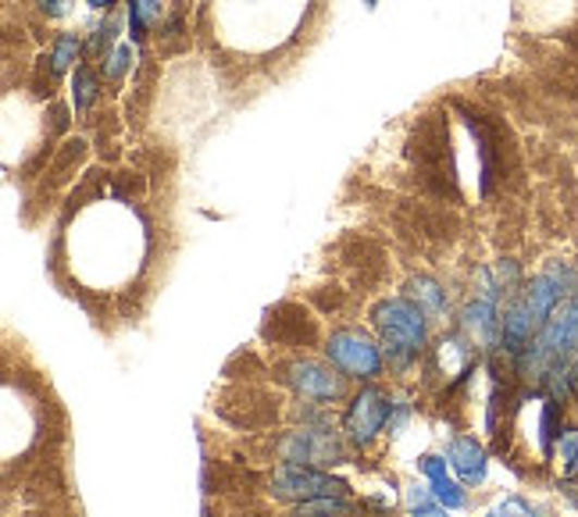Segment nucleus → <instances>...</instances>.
Returning <instances> with one entry per match:
<instances>
[{
    "label": "nucleus",
    "mask_w": 578,
    "mask_h": 517,
    "mask_svg": "<svg viewBox=\"0 0 578 517\" xmlns=\"http://www.w3.org/2000/svg\"><path fill=\"white\" fill-rule=\"evenodd\" d=\"M450 464H454V471L465 478L468 485H479L485 478V468H490V460H485V450L475 443L471 435H460L450 443Z\"/></svg>",
    "instance_id": "nucleus-8"
},
{
    "label": "nucleus",
    "mask_w": 578,
    "mask_h": 517,
    "mask_svg": "<svg viewBox=\"0 0 578 517\" xmlns=\"http://www.w3.org/2000/svg\"><path fill=\"white\" fill-rule=\"evenodd\" d=\"M571 385L578 390V357H575V365H571Z\"/></svg>",
    "instance_id": "nucleus-22"
},
{
    "label": "nucleus",
    "mask_w": 578,
    "mask_h": 517,
    "mask_svg": "<svg viewBox=\"0 0 578 517\" xmlns=\"http://www.w3.org/2000/svg\"><path fill=\"white\" fill-rule=\"evenodd\" d=\"M94 100H97V75L89 69H79V72H75V89H72L75 111H86Z\"/></svg>",
    "instance_id": "nucleus-11"
},
{
    "label": "nucleus",
    "mask_w": 578,
    "mask_h": 517,
    "mask_svg": "<svg viewBox=\"0 0 578 517\" xmlns=\"http://www.w3.org/2000/svg\"><path fill=\"white\" fill-rule=\"evenodd\" d=\"M485 517H546L539 507H532L525 496H507L504 503H496V507L485 514Z\"/></svg>",
    "instance_id": "nucleus-14"
},
{
    "label": "nucleus",
    "mask_w": 578,
    "mask_h": 517,
    "mask_svg": "<svg viewBox=\"0 0 578 517\" xmlns=\"http://www.w3.org/2000/svg\"><path fill=\"white\" fill-rule=\"evenodd\" d=\"M571 357H578V286L568 300L550 315L546 325L536 332V340L525 346L521 371L546 382V374L554 368L571 365Z\"/></svg>",
    "instance_id": "nucleus-2"
},
{
    "label": "nucleus",
    "mask_w": 578,
    "mask_h": 517,
    "mask_svg": "<svg viewBox=\"0 0 578 517\" xmlns=\"http://www.w3.org/2000/svg\"><path fill=\"white\" fill-rule=\"evenodd\" d=\"M415 286V296H418V304H426L432 315H440V310H446V296H443V290L435 286L432 279H415L410 282Z\"/></svg>",
    "instance_id": "nucleus-15"
},
{
    "label": "nucleus",
    "mask_w": 578,
    "mask_h": 517,
    "mask_svg": "<svg viewBox=\"0 0 578 517\" xmlns=\"http://www.w3.org/2000/svg\"><path fill=\"white\" fill-rule=\"evenodd\" d=\"M272 493L290 503H311V500H346V482L325 471H315L307 464H282L272 475Z\"/></svg>",
    "instance_id": "nucleus-4"
},
{
    "label": "nucleus",
    "mask_w": 578,
    "mask_h": 517,
    "mask_svg": "<svg viewBox=\"0 0 578 517\" xmlns=\"http://www.w3.org/2000/svg\"><path fill=\"white\" fill-rule=\"evenodd\" d=\"M561 460H564V468H568V475L578 468V429L561 432Z\"/></svg>",
    "instance_id": "nucleus-16"
},
{
    "label": "nucleus",
    "mask_w": 578,
    "mask_h": 517,
    "mask_svg": "<svg viewBox=\"0 0 578 517\" xmlns=\"http://www.w3.org/2000/svg\"><path fill=\"white\" fill-rule=\"evenodd\" d=\"M158 15H161V0H133V4H128V22H133L136 36L144 33Z\"/></svg>",
    "instance_id": "nucleus-13"
},
{
    "label": "nucleus",
    "mask_w": 578,
    "mask_h": 517,
    "mask_svg": "<svg viewBox=\"0 0 578 517\" xmlns=\"http://www.w3.org/2000/svg\"><path fill=\"white\" fill-rule=\"evenodd\" d=\"M407 507H410V517H446V507L432 496V489L426 493V489L415 485L407 493Z\"/></svg>",
    "instance_id": "nucleus-10"
},
{
    "label": "nucleus",
    "mask_w": 578,
    "mask_h": 517,
    "mask_svg": "<svg viewBox=\"0 0 578 517\" xmlns=\"http://www.w3.org/2000/svg\"><path fill=\"white\" fill-rule=\"evenodd\" d=\"M325 357L332 360V368L354 374V379H376V374H382V354L365 332H354V329L332 332Z\"/></svg>",
    "instance_id": "nucleus-5"
},
{
    "label": "nucleus",
    "mask_w": 578,
    "mask_h": 517,
    "mask_svg": "<svg viewBox=\"0 0 578 517\" xmlns=\"http://www.w3.org/2000/svg\"><path fill=\"white\" fill-rule=\"evenodd\" d=\"M554 421H557V404L550 399L543 407V424H539V443H543V454H550V443H554Z\"/></svg>",
    "instance_id": "nucleus-18"
},
{
    "label": "nucleus",
    "mask_w": 578,
    "mask_h": 517,
    "mask_svg": "<svg viewBox=\"0 0 578 517\" xmlns=\"http://www.w3.org/2000/svg\"><path fill=\"white\" fill-rule=\"evenodd\" d=\"M371 321H376L382 346L390 350L396 365H407V360L418 357V350L426 346L429 318H426V307H421L418 300H407V296L382 300L376 310H371Z\"/></svg>",
    "instance_id": "nucleus-3"
},
{
    "label": "nucleus",
    "mask_w": 578,
    "mask_h": 517,
    "mask_svg": "<svg viewBox=\"0 0 578 517\" xmlns=\"http://www.w3.org/2000/svg\"><path fill=\"white\" fill-rule=\"evenodd\" d=\"M421 471H426V478H429L432 496L440 500L446 510H460V507L468 503L465 489H460L454 478L446 475V460H440V457H421Z\"/></svg>",
    "instance_id": "nucleus-9"
},
{
    "label": "nucleus",
    "mask_w": 578,
    "mask_h": 517,
    "mask_svg": "<svg viewBox=\"0 0 578 517\" xmlns=\"http://www.w3.org/2000/svg\"><path fill=\"white\" fill-rule=\"evenodd\" d=\"M390 396H385L382 390H376V385H368V390H361L354 396V404L351 410H346V435H351V443L357 446H368L371 439H376L382 432V424L390 421Z\"/></svg>",
    "instance_id": "nucleus-6"
},
{
    "label": "nucleus",
    "mask_w": 578,
    "mask_h": 517,
    "mask_svg": "<svg viewBox=\"0 0 578 517\" xmlns=\"http://www.w3.org/2000/svg\"><path fill=\"white\" fill-rule=\"evenodd\" d=\"M64 4H69V0H40V8L47 11L50 19H58V15H64Z\"/></svg>",
    "instance_id": "nucleus-19"
},
{
    "label": "nucleus",
    "mask_w": 578,
    "mask_h": 517,
    "mask_svg": "<svg viewBox=\"0 0 578 517\" xmlns=\"http://www.w3.org/2000/svg\"><path fill=\"white\" fill-rule=\"evenodd\" d=\"M86 4H89V8H104V11H108V8H114V0H86Z\"/></svg>",
    "instance_id": "nucleus-21"
},
{
    "label": "nucleus",
    "mask_w": 578,
    "mask_h": 517,
    "mask_svg": "<svg viewBox=\"0 0 578 517\" xmlns=\"http://www.w3.org/2000/svg\"><path fill=\"white\" fill-rule=\"evenodd\" d=\"M75 54H79V36L64 33L58 40V47H54V58H50V72H54V75L69 72V64L75 61Z\"/></svg>",
    "instance_id": "nucleus-12"
},
{
    "label": "nucleus",
    "mask_w": 578,
    "mask_h": 517,
    "mask_svg": "<svg viewBox=\"0 0 578 517\" xmlns=\"http://www.w3.org/2000/svg\"><path fill=\"white\" fill-rule=\"evenodd\" d=\"M575 290V275L568 264H550L546 271L529 282L518 300H514L504 318H500V335L511 354H525V346L536 340V332L546 325L550 315L564 304V296Z\"/></svg>",
    "instance_id": "nucleus-1"
},
{
    "label": "nucleus",
    "mask_w": 578,
    "mask_h": 517,
    "mask_svg": "<svg viewBox=\"0 0 578 517\" xmlns=\"http://www.w3.org/2000/svg\"><path fill=\"white\" fill-rule=\"evenodd\" d=\"M300 517H346V514H325V510H300Z\"/></svg>",
    "instance_id": "nucleus-20"
},
{
    "label": "nucleus",
    "mask_w": 578,
    "mask_h": 517,
    "mask_svg": "<svg viewBox=\"0 0 578 517\" xmlns=\"http://www.w3.org/2000/svg\"><path fill=\"white\" fill-rule=\"evenodd\" d=\"M290 382L297 393H304L307 399H321V404H325V399H336L343 393L336 374H332L329 368L315 365V360H300V365H293Z\"/></svg>",
    "instance_id": "nucleus-7"
},
{
    "label": "nucleus",
    "mask_w": 578,
    "mask_h": 517,
    "mask_svg": "<svg viewBox=\"0 0 578 517\" xmlns=\"http://www.w3.org/2000/svg\"><path fill=\"white\" fill-rule=\"evenodd\" d=\"M128 58H133V47L122 44V47L108 58V64H104V75H108V79H122L125 69H128Z\"/></svg>",
    "instance_id": "nucleus-17"
}]
</instances>
